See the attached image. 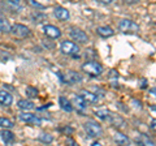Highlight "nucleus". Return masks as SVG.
<instances>
[{
	"label": "nucleus",
	"mask_w": 156,
	"mask_h": 146,
	"mask_svg": "<svg viewBox=\"0 0 156 146\" xmlns=\"http://www.w3.org/2000/svg\"><path fill=\"white\" fill-rule=\"evenodd\" d=\"M151 94H154L156 97V87H152V89H151Z\"/></svg>",
	"instance_id": "obj_35"
},
{
	"label": "nucleus",
	"mask_w": 156,
	"mask_h": 146,
	"mask_svg": "<svg viewBox=\"0 0 156 146\" xmlns=\"http://www.w3.org/2000/svg\"><path fill=\"white\" fill-rule=\"evenodd\" d=\"M119 29H120V31L124 34H134V33L139 31V26L136 25L134 21L126 20V18H124V20H121L119 22Z\"/></svg>",
	"instance_id": "obj_5"
},
{
	"label": "nucleus",
	"mask_w": 156,
	"mask_h": 146,
	"mask_svg": "<svg viewBox=\"0 0 156 146\" xmlns=\"http://www.w3.org/2000/svg\"><path fill=\"white\" fill-rule=\"evenodd\" d=\"M111 123L113 124V126H116V128H124L125 126V120L121 118V116H119V115H116V114H113L112 112V118H111Z\"/></svg>",
	"instance_id": "obj_19"
},
{
	"label": "nucleus",
	"mask_w": 156,
	"mask_h": 146,
	"mask_svg": "<svg viewBox=\"0 0 156 146\" xmlns=\"http://www.w3.org/2000/svg\"><path fill=\"white\" fill-rule=\"evenodd\" d=\"M73 103H74L78 112H83V111L87 108V103L83 99H82L81 95H74V97H73Z\"/></svg>",
	"instance_id": "obj_12"
},
{
	"label": "nucleus",
	"mask_w": 156,
	"mask_h": 146,
	"mask_svg": "<svg viewBox=\"0 0 156 146\" xmlns=\"http://www.w3.org/2000/svg\"><path fill=\"white\" fill-rule=\"evenodd\" d=\"M80 95L82 97V99H83L87 104H96L98 102H99V97H98L96 94H94V93H91V91H89V90H86V89L81 90Z\"/></svg>",
	"instance_id": "obj_9"
},
{
	"label": "nucleus",
	"mask_w": 156,
	"mask_h": 146,
	"mask_svg": "<svg viewBox=\"0 0 156 146\" xmlns=\"http://www.w3.org/2000/svg\"><path fill=\"white\" fill-rule=\"evenodd\" d=\"M53 14L57 17V20L60 21H68L70 18V13L68 9L62 8V7H55L53 8Z\"/></svg>",
	"instance_id": "obj_11"
},
{
	"label": "nucleus",
	"mask_w": 156,
	"mask_h": 146,
	"mask_svg": "<svg viewBox=\"0 0 156 146\" xmlns=\"http://www.w3.org/2000/svg\"><path fill=\"white\" fill-rule=\"evenodd\" d=\"M58 104H60V107L65 111V112H72V111H73V104H72V102L68 99V98H65V97L61 95L60 98H58Z\"/></svg>",
	"instance_id": "obj_15"
},
{
	"label": "nucleus",
	"mask_w": 156,
	"mask_h": 146,
	"mask_svg": "<svg viewBox=\"0 0 156 146\" xmlns=\"http://www.w3.org/2000/svg\"><path fill=\"white\" fill-rule=\"evenodd\" d=\"M124 2H125L126 4H130V5H131V4H135V3H138V0H124Z\"/></svg>",
	"instance_id": "obj_32"
},
{
	"label": "nucleus",
	"mask_w": 156,
	"mask_h": 146,
	"mask_svg": "<svg viewBox=\"0 0 156 146\" xmlns=\"http://www.w3.org/2000/svg\"><path fill=\"white\" fill-rule=\"evenodd\" d=\"M13 123H12V120H9L7 118H0V126L4 129H11L13 128Z\"/></svg>",
	"instance_id": "obj_23"
},
{
	"label": "nucleus",
	"mask_w": 156,
	"mask_h": 146,
	"mask_svg": "<svg viewBox=\"0 0 156 146\" xmlns=\"http://www.w3.org/2000/svg\"><path fill=\"white\" fill-rule=\"evenodd\" d=\"M58 77L62 84H69V85H74V84H80L82 82V76L76 71H66L64 73H57Z\"/></svg>",
	"instance_id": "obj_4"
},
{
	"label": "nucleus",
	"mask_w": 156,
	"mask_h": 146,
	"mask_svg": "<svg viewBox=\"0 0 156 146\" xmlns=\"http://www.w3.org/2000/svg\"><path fill=\"white\" fill-rule=\"evenodd\" d=\"M98 3H100V4H104V5H108V4H112L115 2V0H96Z\"/></svg>",
	"instance_id": "obj_27"
},
{
	"label": "nucleus",
	"mask_w": 156,
	"mask_h": 146,
	"mask_svg": "<svg viewBox=\"0 0 156 146\" xmlns=\"http://www.w3.org/2000/svg\"><path fill=\"white\" fill-rule=\"evenodd\" d=\"M29 2H30L31 4H33V5L34 7H35V8H39V9H43V8H44V7H43V5H41V4H39V3H37V2H34V0H29Z\"/></svg>",
	"instance_id": "obj_30"
},
{
	"label": "nucleus",
	"mask_w": 156,
	"mask_h": 146,
	"mask_svg": "<svg viewBox=\"0 0 156 146\" xmlns=\"http://www.w3.org/2000/svg\"><path fill=\"white\" fill-rule=\"evenodd\" d=\"M38 140L41 141V142H43V144H51L53 141V137L51 134H48V133H41L39 134V137H38Z\"/></svg>",
	"instance_id": "obj_24"
},
{
	"label": "nucleus",
	"mask_w": 156,
	"mask_h": 146,
	"mask_svg": "<svg viewBox=\"0 0 156 146\" xmlns=\"http://www.w3.org/2000/svg\"><path fill=\"white\" fill-rule=\"evenodd\" d=\"M99 145H100L99 142H94V144H92V146H99Z\"/></svg>",
	"instance_id": "obj_36"
},
{
	"label": "nucleus",
	"mask_w": 156,
	"mask_h": 146,
	"mask_svg": "<svg viewBox=\"0 0 156 146\" xmlns=\"http://www.w3.org/2000/svg\"><path fill=\"white\" fill-rule=\"evenodd\" d=\"M18 107L21 110L23 111H30L33 108H35V104H34V102L33 100H26V99H21V100H18Z\"/></svg>",
	"instance_id": "obj_20"
},
{
	"label": "nucleus",
	"mask_w": 156,
	"mask_h": 146,
	"mask_svg": "<svg viewBox=\"0 0 156 146\" xmlns=\"http://www.w3.org/2000/svg\"><path fill=\"white\" fill-rule=\"evenodd\" d=\"M60 51L64 53V55L72 56L77 59L80 57V47H78L77 43L72 42V41H62L60 45Z\"/></svg>",
	"instance_id": "obj_2"
},
{
	"label": "nucleus",
	"mask_w": 156,
	"mask_h": 146,
	"mask_svg": "<svg viewBox=\"0 0 156 146\" xmlns=\"http://www.w3.org/2000/svg\"><path fill=\"white\" fill-rule=\"evenodd\" d=\"M83 128L90 138H98L103 134V128H101V125L99 123H96V121H92V120L86 121L83 124Z\"/></svg>",
	"instance_id": "obj_3"
},
{
	"label": "nucleus",
	"mask_w": 156,
	"mask_h": 146,
	"mask_svg": "<svg viewBox=\"0 0 156 146\" xmlns=\"http://www.w3.org/2000/svg\"><path fill=\"white\" fill-rule=\"evenodd\" d=\"M2 140H3V142L5 144V145H11L14 142V140H16V137H14V134L11 132V130H8V129H4L2 133Z\"/></svg>",
	"instance_id": "obj_16"
},
{
	"label": "nucleus",
	"mask_w": 156,
	"mask_h": 146,
	"mask_svg": "<svg viewBox=\"0 0 156 146\" xmlns=\"http://www.w3.org/2000/svg\"><path fill=\"white\" fill-rule=\"evenodd\" d=\"M134 106L139 107V108H142V102H139V100H134Z\"/></svg>",
	"instance_id": "obj_33"
},
{
	"label": "nucleus",
	"mask_w": 156,
	"mask_h": 146,
	"mask_svg": "<svg viewBox=\"0 0 156 146\" xmlns=\"http://www.w3.org/2000/svg\"><path fill=\"white\" fill-rule=\"evenodd\" d=\"M95 115H96V118H99L103 121H111V118H112V112L109 110H105V108L95 111Z\"/></svg>",
	"instance_id": "obj_17"
},
{
	"label": "nucleus",
	"mask_w": 156,
	"mask_h": 146,
	"mask_svg": "<svg viewBox=\"0 0 156 146\" xmlns=\"http://www.w3.org/2000/svg\"><path fill=\"white\" fill-rule=\"evenodd\" d=\"M69 35L73 41L82 43V45H86V43L89 42V35H87L83 30H81V29H78V27H74V26H72L69 29Z\"/></svg>",
	"instance_id": "obj_6"
},
{
	"label": "nucleus",
	"mask_w": 156,
	"mask_h": 146,
	"mask_svg": "<svg viewBox=\"0 0 156 146\" xmlns=\"http://www.w3.org/2000/svg\"><path fill=\"white\" fill-rule=\"evenodd\" d=\"M82 71L90 77H99L103 73V65L94 60H87L83 65H82Z\"/></svg>",
	"instance_id": "obj_1"
},
{
	"label": "nucleus",
	"mask_w": 156,
	"mask_h": 146,
	"mask_svg": "<svg viewBox=\"0 0 156 146\" xmlns=\"http://www.w3.org/2000/svg\"><path fill=\"white\" fill-rule=\"evenodd\" d=\"M11 33L17 38H26V37H30V34H31L30 29L25 25H22V24H16V25H13L11 27Z\"/></svg>",
	"instance_id": "obj_7"
},
{
	"label": "nucleus",
	"mask_w": 156,
	"mask_h": 146,
	"mask_svg": "<svg viewBox=\"0 0 156 146\" xmlns=\"http://www.w3.org/2000/svg\"><path fill=\"white\" fill-rule=\"evenodd\" d=\"M113 140L117 145H129L130 144V138L128 136H125L124 133H120V132H117L113 136Z\"/></svg>",
	"instance_id": "obj_18"
},
{
	"label": "nucleus",
	"mask_w": 156,
	"mask_h": 146,
	"mask_svg": "<svg viewBox=\"0 0 156 146\" xmlns=\"http://www.w3.org/2000/svg\"><path fill=\"white\" fill-rule=\"evenodd\" d=\"M13 103V97L5 90H0V104L11 106Z\"/></svg>",
	"instance_id": "obj_14"
},
{
	"label": "nucleus",
	"mask_w": 156,
	"mask_h": 146,
	"mask_svg": "<svg viewBox=\"0 0 156 146\" xmlns=\"http://www.w3.org/2000/svg\"><path fill=\"white\" fill-rule=\"evenodd\" d=\"M148 86V84H147V80H144V78H142L139 81V87L140 89H146V87Z\"/></svg>",
	"instance_id": "obj_26"
},
{
	"label": "nucleus",
	"mask_w": 156,
	"mask_h": 146,
	"mask_svg": "<svg viewBox=\"0 0 156 146\" xmlns=\"http://www.w3.org/2000/svg\"><path fill=\"white\" fill-rule=\"evenodd\" d=\"M0 31L2 33H9L11 31V25H9V22L3 17H0Z\"/></svg>",
	"instance_id": "obj_21"
},
{
	"label": "nucleus",
	"mask_w": 156,
	"mask_h": 146,
	"mask_svg": "<svg viewBox=\"0 0 156 146\" xmlns=\"http://www.w3.org/2000/svg\"><path fill=\"white\" fill-rule=\"evenodd\" d=\"M26 95L30 97V98H37L38 97V89L33 86H27L26 87Z\"/></svg>",
	"instance_id": "obj_25"
},
{
	"label": "nucleus",
	"mask_w": 156,
	"mask_h": 146,
	"mask_svg": "<svg viewBox=\"0 0 156 146\" xmlns=\"http://www.w3.org/2000/svg\"><path fill=\"white\" fill-rule=\"evenodd\" d=\"M20 119L22 121H25L27 124H34V125H41L42 124V120L37 118L34 114H29V112H23V114H20Z\"/></svg>",
	"instance_id": "obj_10"
},
{
	"label": "nucleus",
	"mask_w": 156,
	"mask_h": 146,
	"mask_svg": "<svg viewBox=\"0 0 156 146\" xmlns=\"http://www.w3.org/2000/svg\"><path fill=\"white\" fill-rule=\"evenodd\" d=\"M8 2L11 3L12 5H18V4H20V2H21V0H8Z\"/></svg>",
	"instance_id": "obj_31"
},
{
	"label": "nucleus",
	"mask_w": 156,
	"mask_h": 146,
	"mask_svg": "<svg viewBox=\"0 0 156 146\" xmlns=\"http://www.w3.org/2000/svg\"><path fill=\"white\" fill-rule=\"evenodd\" d=\"M150 128L156 132V119H152V120H151V123H150Z\"/></svg>",
	"instance_id": "obj_29"
},
{
	"label": "nucleus",
	"mask_w": 156,
	"mask_h": 146,
	"mask_svg": "<svg viewBox=\"0 0 156 146\" xmlns=\"http://www.w3.org/2000/svg\"><path fill=\"white\" fill-rule=\"evenodd\" d=\"M96 33L101 38H109L115 34V30L111 26H99L96 29Z\"/></svg>",
	"instance_id": "obj_13"
},
{
	"label": "nucleus",
	"mask_w": 156,
	"mask_h": 146,
	"mask_svg": "<svg viewBox=\"0 0 156 146\" xmlns=\"http://www.w3.org/2000/svg\"><path fill=\"white\" fill-rule=\"evenodd\" d=\"M66 142H68V144H70L72 146H74V145H76V141H74V140H72V138H68V140H66Z\"/></svg>",
	"instance_id": "obj_34"
},
{
	"label": "nucleus",
	"mask_w": 156,
	"mask_h": 146,
	"mask_svg": "<svg viewBox=\"0 0 156 146\" xmlns=\"http://www.w3.org/2000/svg\"><path fill=\"white\" fill-rule=\"evenodd\" d=\"M117 77H119V73H117L115 69H112L109 73V78H117Z\"/></svg>",
	"instance_id": "obj_28"
},
{
	"label": "nucleus",
	"mask_w": 156,
	"mask_h": 146,
	"mask_svg": "<svg viewBox=\"0 0 156 146\" xmlns=\"http://www.w3.org/2000/svg\"><path fill=\"white\" fill-rule=\"evenodd\" d=\"M43 33H44L48 38H51V39H57V38L61 37L60 29L56 27L55 25H44L43 26Z\"/></svg>",
	"instance_id": "obj_8"
},
{
	"label": "nucleus",
	"mask_w": 156,
	"mask_h": 146,
	"mask_svg": "<svg viewBox=\"0 0 156 146\" xmlns=\"http://www.w3.org/2000/svg\"><path fill=\"white\" fill-rule=\"evenodd\" d=\"M135 142H136V144H139V145H146V146H150V145L152 146V145H155L154 141H152V140H150L147 136H142L140 138H136V140H135Z\"/></svg>",
	"instance_id": "obj_22"
}]
</instances>
